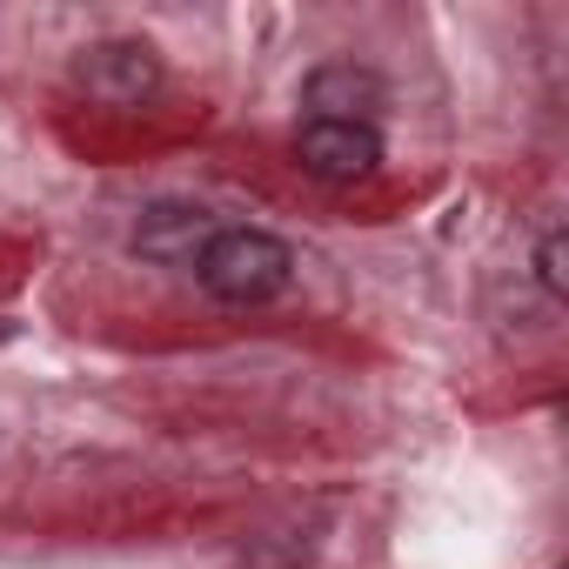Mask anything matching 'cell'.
Listing matches in <instances>:
<instances>
[{
    "mask_svg": "<svg viewBox=\"0 0 569 569\" xmlns=\"http://www.w3.org/2000/svg\"><path fill=\"white\" fill-rule=\"evenodd\" d=\"M309 108H316L309 121H362L369 128V114L382 108V81L356 61H329L309 74Z\"/></svg>",
    "mask_w": 569,
    "mask_h": 569,
    "instance_id": "cell-5",
    "label": "cell"
},
{
    "mask_svg": "<svg viewBox=\"0 0 569 569\" xmlns=\"http://www.w3.org/2000/svg\"><path fill=\"white\" fill-rule=\"evenodd\" d=\"M214 234H221V221L201 201H154L141 214V228H134V248L148 261H161V268H194Z\"/></svg>",
    "mask_w": 569,
    "mask_h": 569,
    "instance_id": "cell-4",
    "label": "cell"
},
{
    "mask_svg": "<svg viewBox=\"0 0 569 569\" xmlns=\"http://www.w3.org/2000/svg\"><path fill=\"white\" fill-rule=\"evenodd\" d=\"M536 281H542L556 302L569 296V234H562V228L542 234V248H536Z\"/></svg>",
    "mask_w": 569,
    "mask_h": 569,
    "instance_id": "cell-6",
    "label": "cell"
},
{
    "mask_svg": "<svg viewBox=\"0 0 569 569\" xmlns=\"http://www.w3.org/2000/svg\"><path fill=\"white\" fill-rule=\"evenodd\" d=\"M194 274H201V289H208L214 302H228V309H261V302H274V296L296 281V254H289V241L268 234V228H221V234L201 248Z\"/></svg>",
    "mask_w": 569,
    "mask_h": 569,
    "instance_id": "cell-1",
    "label": "cell"
},
{
    "mask_svg": "<svg viewBox=\"0 0 569 569\" xmlns=\"http://www.w3.org/2000/svg\"><path fill=\"white\" fill-rule=\"evenodd\" d=\"M74 88H81L94 108L128 114V108L154 101L161 61H154L148 41H94V48H81V61H74Z\"/></svg>",
    "mask_w": 569,
    "mask_h": 569,
    "instance_id": "cell-2",
    "label": "cell"
},
{
    "mask_svg": "<svg viewBox=\"0 0 569 569\" xmlns=\"http://www.w3.org/2000/svg\"><path fill=\"white\" fill-rule=\"evenodd\" d=\"M296 161L322 181H362V174L382 168V134L362 128V121H302Z\"/></svg>",
    "mask_w": 569,
    "mask_h": 569,
    "instance_id": "cell-3",
    "label": "cell"
}]
</instances>
